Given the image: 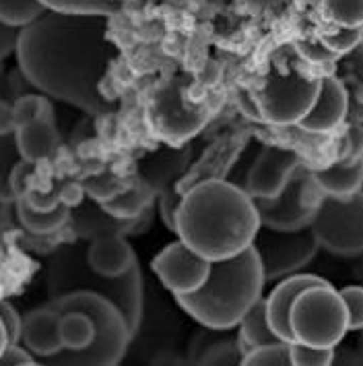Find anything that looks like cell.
<instances>
[{
  "label": "cell",
  "mask_w": 363,
  "mask_h": 366,
  "mask_svg": "<svg viewBox=\"0 0 363 366\" xmlns=\"http://www.w3.org/2000/svg\"><path fill=\"white\" fill-rule=\"evenodd\" d=\"M103 15H60L46 11L23 27L17 39L21 73L46 96L93 116L116 106L101 94V81L118 54Z\"/></svg>",
  "instance_id": "1"
},
{
  "label": "cell",
  "mask_w": 363,
  "mask_h": 366,
  "mask_svg": "<svg viewBox=\"0 0 363 366\" xmlns=\"http://www.w3.org/2000/svg\"><path fill=\"white\" fill-rule=\"evenodd\" d=\"M258 228L260 217L254 199L225 178L188 189L173 219V232L180 240L209 261L248 249Z\"/></svg>",
  "instance_id": "2"
},
{
  "label": "cell",
  "mask_w": 363,
  "mask_h": 366,
  "mask_svg": "<svg viewBox=\"0 0 363 366\" xmlns=\"http://www.w3.org/2000/svg\"><path fill=\"white\" fill-rule=\"evenodd\" d=\"M265 282L260 259L250 244L233 257L210 261L207 282L196 292L175 296V300L203 327L227 331L237 327L244 315L262 298Z\"/></svg>",
  "instance_id": "3"
},
{
  "label": "cell",
  "mask_w": 363,
  "mask_h": 366,
  "mask_svg": "<svg viewBox=\"0 0 363 366\" xmlns=\"http://www.w3.org/2000/svg\"><path fill=\"white\" fill-rule=\"evenodd\" d=\"M87 247L81 240L58 247L50 257L46 271V286L50 300L75 292H93L108 300H112L128 321L133 337L143 321L145 292H143V275L136 265L128 273L108 277L97 273L87 259Z\"/></svg>",
  "instance_id": "4"
},
{
  "label": "cell",
  "mask_w": 363,
  "mask_h": 366,
  "mask_svg": "<svg viewBox=\"0 0 363 366\" xmlns=\"http://www.w3.org/2000/svg\"><path fill=\"white\" fill-rule=\"evenodd\" d=\"M50 309L62 312H87L96 325V337L85 350H60L48 358H39V365H118L126 358L133 342V331L126 317L112 300L93 292H75L50 300Z\"/></svg>",
  "instance_id": "5"
},
{
  "label": "cell",
  "mask_w": 363,
  "mask_h": 366,
  "mask_svg": "<svg viewBox=\"0 0 363 366\" xmlns=\"http://www.w3.org/2000/svg\"><path fill=\"white\" fill-rule=\"evenodd\" d=\"M293 342L318 347H337L349 331V312L341 292L328 284L300 292L289 310Z\"/></svg>",
  "instance_id": "6"
},
{
  "label": "cell",
  "mask_w": 363,
  "mask_h": 366,
  "mask_svg": "<svg viewBox=\"0 0 363 366\" xmlns=\"http://www.w3.org/2000/svg\"><path fill=\"white\" fill-rule=\"evenodd\" d=\"M310 226L318 238L320 249L339 257L362 254L363 191L349 197L324 194Z\"/></svg>",
  "instance_id": "7"
},
{
  "label": "cell",
  "mask_w": 363,
  "mask_h": 366,
  "mask_svg": "<svg viewBox=\"0 0 363 366\" xmlns=\"http://www.w3.org/2000/svg\"><path fill=\"white\" fill-rule=\"evenodd\" d=\"M252 247L260 259L267 282L304 269L320 251L312 226L297 230H275L260 224L252 240Z\"/></svg>",
  "instance_id": "8"
},
{
  "label": "cell",
  "mask_w": 363,
  "mask_h": 366,
  "mask_svg": "<svg viewBox=\"0 0 363 366\" xmlns=\"http://www.w3.org/2000/svg\"><path fill=\"white\" fill-rule=\"evenodd\" d=\"M320 94V79L300 73L272 75L256 96V112L262 120L279 127L300 124Z\"/></svg>",
  "instance_id": "9"
},
{
  "label": "cell",
  "mask_w": 363,
  "mask_h": 366,
  "mask_svg": "<svg viewBox=\"0 0 363 366\" xmlns=\"http://www.w3.org/2000/svg\"><path fill=\"white\" fill-rule=\"evenodd\" d=\"M153 271L159 282L172 292L173 296L190 294L200 288L210 271V261L203 254L192 251L182 240L168 244L153 259Z\"/></svg>",
  "instance_id": "10"
},
{
  "label": "cell",
  "mask_w": 363,
  "mask_h": 366,
  "mask_svg": "<svg viewBox=\"0 0 363 366\" xmlns=\"http://www.w3.org/2000/svg\"><path fill=\"white\" fill-rule=\"evenodd\" d=\"M307 170L304 166L291 176L285 189L272 199H254L260 224L275 230H297L312 224L316 213L310 212L302 203V187L306 180Z\"/></svg>",
  "instance_id": "11"
},
{
  "label": "cell",
  "mask_w": 363,
  "mask_h": 366,
  "mask_svg": "<svg viewBox=\"0 0 363 366\" xmlns=\"http://www.w3.org/2000/svg\"><path fill=\"white\" fill-rule=\"evenodd\" d=\"M300 166L302 159L295 152L279 145H267L250 168L246 191L252 199H272L285 189Z\"/></svg>",
  "instance_id": "12"
},
{
  "label": "cell",
  "mask_w": 363,
  "mask_h": 366,
  "mask_svg": "<svg viewBox=\"0 0 363 366\" xmlns=\"http://www.w3.org/2000/svg\"><path fill=\"white\" fill-rule=\"evenodd\" d=\"M351 97L349 89L337 75H324L320 79V94L316 97L312 110L300 120V129L306 133L326 135L343 124L349 114Z\"/></svg>",
  "instance_id": "13"
},
{
  "label": "cell",
  "mask_w": 363,
  "mask_h": 366,
  "mask_svg": "<svg viewBox=\"0 0 363 366\" xmlns=\"http://www.w3.org/2000/svg\"><path fill=\"white\" fill-rule=\"evenodd\" d=\"M151 120L155 131L172 141L194 135L205 124V116L198 110H190L182 102L178 89H165L161 96L155 97Z\"/></svg>",
  "instance_id": "14"
},
{
  "label": "cell",
  "mask_w": 363,
  "mask_h": 366,
  "mask_svg": "<svg viewBox=\"0 0 363 366\" xmlns=\"http://www.w3.org/2000/svg\"><path fill=\"white\" fill-rule=\"evenodd\" d=\"M246 143L244 135H227L221 137L213 147L207 149V154L198 159V164L192 168L190 172H186L180 180V191L182 194L188 189L207 182V180H223V174L230 170V166L235 162V157L240 155L242 147Z\"/></svg>",
  "instance_id": "15"
},
{
  "label": "cell",
  "mask_w": 363,
  "mask_h": 366,
  "mask_svg": "<svg viewBox=\"0 0 363 366\" xmlns=\"http://www.w3.org/2000/svg\"><path fill=\"white\" fill-rule=\"evenodd\" d=\"M328 284L326 280L318 275H287L285 280L270 292L267 298V317L270 329L275 331V335L283 342H293V333L289 327V310L293 300L300 296V292L312 286H320Z\"/></svg>",
  "instance_id": "16"
},
{
  "label": "cell",
  "mask_w": 363,
  "mask_h": 366,
  "mask_svg": "<svg viewBox=\"0 0 363 366\" xmlns=\"http://www.w3.org/2000/svg\"><path fill=\"white\" fill-rule=\"evenodd\" d=\"M21 340L25 347L38 358H48L64 350L60 337V312L50 307L31 310L23 319Z\"/></svg>",
  "instance_id": "17"
},
{
  "label": "cell",
  "mask_w": 363,
  "mask_h": 366,
  "mask_svg": "<svg viewBox=\"0 0 363 366\" xmlns=\"http://www.w3.org/2000/svg\"><path fill=\"white\" fill-rule=\"evenodd\" d=\"M87 259H89V265L97 273L108 275V277L124 275L138 265L131 244L118 234L91 240L87 247Z\"/></svg>",
  "instance_id": "18"
},
{
  "label": "cell",
  "mask_w": 363,
  "mask_h": 366,
  "mask_svg": "<svg viewBox=\"0 0 363 366\" xmlns=\"http://www.w3.org/2000/svg\"><path fill=\"white\" fill-rule=\"evenodd\" d=\"M71 219H73V228L83 236V238H101V236H122L126 232L134 230L136 219H120L114 217L112 213H108L101 203L97 201H87L75 212H71Z\"/></svg>",
  "instance_id": "19"
},
{
  "label": "cell",
  "mask_w": 363,
  "mask_h": 366,
  "mask_svg": "<svg viewBox=\"0 0 363 366\" xmlns=\"http://www.w3.org/2000/svg\"><path fill=\"white\" fill-rule=\"evenodd\" d=\"M314 180L318 182V187L324 191V194L330 197H349L362 191L363 187V152L341 159L328 168L322 170H314L312 172Z\"/></svg>",
  "instance_id": "20"
},
{
  "label": "cell",
  "mask_w": 363,
  "mask_h": 366,
  "mask_svg": "<svg viewBox=\"0 0 363 366\" xmlns=\"http://www.w3.org/2000/svg\"><path fill=\"white\" fill-rule=\"evenodd\" d=\"M15 137H17L21 157L31 164L50 159L56 154L58 145H60L56 124L50 120H36L25 127H19L15 131Z\"/></svg>",
  "instance_id": "21"
},
{
  "label": "cell",
  "mask_w": 363,
  "mask_h": 366,
  "mask_svg": "<svg viewBox=\"0 0 363 366\" xmlns=\"http://www.w3.org/2000/svg\"><path fill=\"white\" fill-rule=\"evenodd\" d=\"M15 203H17V217H19L21 226L36 236H50L58 232L62 226H66L73 212L71 205L66 203H60L50 212H38L25 201V197L15 199Z\"/></svg>",
  "instance_id": "22"
},
{
  "label": "cell",
  "mask_w": 363,
  "mask_h": 366,
  "mask_svg": "<svg viewBox=\"0 0 363 366\" xmlns=\"http://www.w3.org/2000/svg\"><path fill=\"white\" fill-rule=\"evenodd\" d=\"M155 197L157 193L153 187L140 178L134 187H128L124 193L116 194L114 199L101 203V207L120 219H138L151 207Z\"/></svg>",
  "instance_id": "23"
},
{
  "label": "cell",
  "mask_w": 363,
  "mask_h": 366,
  "mask_svg": "<svg viewBox=\"0 0 363 366\" xmlns=\"http://www.w3.org/2000/svg\"><path fill=\"white\" fill-rule=\"evenodd\" d=\"M237 327H240L237 340H240V344L244 347V352H250L254 347H262L268 346V344L283 342L270 329V323H268L267 317V300H262V298L244 315V319L240 321Z\"/></svg>",
  "instance_id": "24"
},
{
  "label": "cell",
  "mask_w": 363,
  "mask_h": 366,
  "mask_svg": "<svg viewBox=\"0 0 363 366\" xmlns=\"http://www.w3.org/2000/svg\"><path fill=\"white\" fill-rule=\"evenodd\" d=\"M60 337L64 350H85L96 337V325L87 312L68 310L60 315Z\"/></svg>",
  "instance_id": "25"
},
{
  "label": "cell",
  "mask_w": 363,
  "mask_h": 366,
  "mask_svg": "<svg viewBox=\"0 0 363 366\" xmlns=\"http://www.w3.org/2000/svg\"><path fill=\"white\" fill-rule=\"evenodd\" d=\"M221 331H215L207 346L200 350L196 365H242L244 362V347L237 337L219 335Z\"/></svg>",
  "instance_id": "26"
},
{
  "label": "cell",
  "mask_w": 363,
  "mask_h": 366,
  "mask_svg": "<svg viewBox=\"0 0 363 366\" xmlns=\"http://www.w3.org/2000/svg\"><path fill=\"white\" fill-rule=\"evenodd\" d=\"M39 4L60 15H103L112 17L118 13L120 2L118 0H39Z\"/></svg>",
  "instance_id": "27"
},
{
  "label": "cell",
  "mask_w": 363,
  "mask_h": 366,
  "mask_svg": "<svg viewBox=\"0 0 363 366\" xmlns=\"http://www.w3.org/2000/svg\"><path fill=\"white\" fill-rule=\"evenodd\" d=\"M320 15L337 27H363V0H320Z\"/></svg>",
  "instance_id": "28"
},
{
  "label": "cell",
  "mask_w": 363,
  "mask_h": 366,
  "mask_svg": "<svg viewBox=\"0 0 363 366\" xmlns=\"http://www.w3.org/2000/svg\"><path fill=\"white\" fill-rule=\"evenodd\" d=\"M21 159L23 157H21L15 133L0 135V203H13L15 201V193L11 187V174Z\"/></svg>",
  "instance_id": "29"
},
{
  "label": "cell",
  "mask_w": 363,
  "mask_h": 366,
  "mask_svg": "<svg viewBox=\"0 0 363 366\" xmlns=\"http://www.w3.org/2000/svg\"><path fill=\"white\" fill-rule=\"evenodd\" d=\"M39 0H0V23L13 29H23L44 15Z\"/></svg>",
  "instance_id": "30"
},
{
  "label": "cell",
  "mask_w": 363,
  "mask_h": 366,
  "mask_svg": "<svg viewBox=\"0 0 363 366\" xmlns=\"http://www.w3.org/2000/svg\"><path fill=\"white\" fill-rule=\"evenodd\" d=\"M13 112H15V122L17 129L25 127L29 122L36 120H50L54 122V108L50 104V99L44 96H23L13 104Z\"/></svg>",
  "instance_id": "31"
},
{
  "label": "cell",
  "mask_w": 363,
  "mask_h": 366,
  "mask_svg": "<svg viewBox=\"0 0 363 366\" xmlns=\"http://www.w3.org/2000/svg\"><path fill=\"white\" fill-rule=\"evenodd\" d=\"M289 354H291V365L326 366L334 362V347H318L302 342H291Z\"/></svg>",
  "instance_id": "32"
},
{
  "label": "cell",
  "mask_w": 363,
  "mask_h": 366,
  "mask_svg": "<svg viewBox=\"0 0 363 366\" xmlns=\"http://www.w3.org/2000/svg\"><path fill=\"white\" fill-rule=\"evenodd\" d=\"M85 189H87V193H89V197H91L93 201H97V203H106V201L114 199L116 194L124 193L128 187H126V182H124L122 178H118L116 174L103 172L99 174V176L89 178V180L85 182Z\"/></svg>",
  "instance_id": "33"
},
{
  "label": "cell",
  "mask_w": 363,
  "mask_h": 366,
  "mask_svg": "<svg viewBox=\"0 0 363 366\" xmlns=\"http://www.w3.org/2000/svg\"><path fill=\"white\" fill-rule=\"evenodd\" d=\"M337 77L363 89V39L351 52L337 58Z\"/></svg>",
  "instance_id": "34"
},
{
  "label": "cell",
  "mask_w": 363,
  "mask_h": 366,
  "mask_svg": "<svg viewBox=\"0 0 363 366\" xmlns=\"http://www.w3.org/2000/svg\"><path fill=\"white\" fill-rule=\"evenodd\" d=\"M242 365H291L289 342H277L262 347H254L246 352Z\"/></svg>",
  "instance_id": "35"
},
{
  "label": "cell",
  "mask_w": 363,
  "mask_h": 366,
  "mask_svg": "<svg viewBox=\"0 0 363 366\" xmlns=\"http://www.w3.org/2000/svg\"><path fill=\"white\" fill-rule=\"evenodd\" d=\"M363 39V27H357V29H347V27H339L334 34L330 36H322L320 41L324 44L326 48L337 54V56H343L347 52H351L359 41Z\"/></svg>",
  "instance_id": "36"
},
{
  "label": "cell",
  "mask_w": 363,
  "mask_h": 366,
  "mask_svg": "<svg viewBox=\"0 0 363 366\" xmlns=\"http://www.w3.org/2000/svg\"><path fill=\"white\" fill-rule=\"evenodd\" d=\"M344 307L349 312V331L363 329V286H347L341 290Z\"/></svg>",
  "instance_id": "37"
},
{
  "label": "cell",
  "mask_w": 363,
  "mask_h": 366,
  "mask_svg": "<svg viewBox=\"0 0 363 366\" xmlns=\"http://www.w3.org/2000/svg\"><path fill=\"white\" fill-rule=\"evenodd\" d=\"M0 323L6 331L9 344H19L21 331H23V319L9 302H0Z\"/></svg>",
  "instance_id": "38"
},
{
  "label": "cell",
  "mask_w": 363,
  "mask_h": 366,
  "mask_svg": "<svg viewBox=\"0 0 363 366\" xmlns=\"http://www.w3.org/2000/svg\"><path fill=\"white\" fill-rule=\"evenodd\" d=\"M34 168H36V164L25 162V159H21L19 164L15 166V170L11 174V187H13L15 199H19V197H23V194L29 191L27 180H29V176L34 174Z\"/></svg>",
  "instance_id": "39"
},
{
  "label": "cell",
  "mask_w": 363,
  "mask_h": 366,
  "mask_svg": "<svg viewBox=\"0 0 363 366\" xmlns=\"http://www.w3.org/2000/svg\"><path fill=\"white\" fill-rule=\"evenodd\" d=\"M0 365H38L34 354L19 344H9L0 354Z\"/></svg>",
  "instance_id": "40"
},
{
  "label": "cell",
  "mask_w": 363,
  "mask_h": 366,
  "mask_svg": "<svg viewBox=\"0 0 363 366\" xmlns=\"http://www.w3.org/2000/svg\"><path fill=\"white\" fill-rule=\"evenodd\" d=\"M21 29H13V27H6L0 23V60L13 54L15 48H17V39H19Z\"/></svg>",
  "instance_id": "41"
},
{
  "label": "cell",
  "mask_w": 363,
  "mask_h": 366,
  "mask_svg": "<svg viewBox=\"0 0 363 366\" xmlns=\"http://www.w3.org/2000/svg\"><path fill=\"white\" fill-rule=\"evenodd\" d=\"M300 48H302V52H304V54H306L310 60H314V62H318V64H320V62H330V60H334V62H337V58H339L337 54H332V52L326 48L322 41H320L318 46H312V44H302Z\"/></svg>",
  "instance_id": "42"
},
{
  "label": "cell",
  "mask_w": 363,
  "mask_h": 366,
  "mask_svg": "<svg viewBox=\"0 0 363 366\" xmlns=\"http://www.w3.org/2000/svg\"><path fill=\"white\" fill-rule=\"evenodd\" d=\"M15 131H17V122H15L13 106L6 102H0V135H11Z\"/></svg>",
  "instance_id": "43"
},
{
  "label": "cell",
  "mask_w": 363,
  "mask_h": 366,
  "mask_svg": "<svg viewBox=\"0 0 363 366\" xmlns=\"http://www.w3.org/2000/svg\"><path fill=\"white\" fill-rule=\"evenodd\" d=\"M248 6H256V9H279V6H285L291 0H240Z\"/></svg>",
  "instance_id": "44"
},
{
  "label": "cell",
  "mask_w": 363,
  "mask_h": 366,
  "mask_svg": "<svg viewBox=\"0 0 363 366\" xmlns=\"http://www.w3.org/2000/svg\"><path fill=\"white\" fill-rule=\"evenodd\" d=\"M9 346V337H6V331L2 327V323H0V354H2V350Z\"/></svg>",
  "instance_id": "45"
},
{
  "label": "cell",
  "mask_w": 363,
  "mask_h": 366,
  "mask_svg": "<svg viewBox=\"0 0 363 366\" xmlns=\"http://www.w3.org/2000/svg\"><path fill=\"white\" fill-rule=\"evenodd\" d=\"M306 4H314V6H318L320 4V0H304Z\"/></svg>",
  "instance_id": "46"
},
{
  "label": "cell",
  "mask_w": 363,
  "mask_h": 366,
  "mask_svg": "<svg viewBox=\"0 0 363 366\" xmlns=\"http://www.w3.org/2000/svg\"><path fill=\"white\" fill-rule=\"evenodd\" d=\"M0 263H2V244H0Z\"/></svg>",
  "instance_id": "47"
},
{
  "label": "cell",
  "mask_w": 363,
  "mask_h": 366,
  "mask_svg": "<svg viewBox=\"0 0 363 366\" xmlns=\"http://www.w3.org/2000/svg\"><path fill=\"white\" fill-rule=\"evenodd\" d=\"M118 2H124V0H118Z\"/></svg>",
  "instance_id": "48"
}]
</instances>
